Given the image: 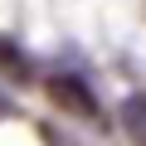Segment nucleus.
<instances>
[{
    "label": "nucleus",
    "mask_w": 146,
    "mask_h": 146,
    "mask_svg": "<svg viewBox=\"0 0 146 146\" xmlns=\"http://www.w3.org/2000/svg\"><path fill=\"white\" fill-rule=\"evenodd\" d=\"M44 93L54 98V107H63V112H73V117H98V98L78 83V78H49L44 83Z\"/></svg>",
    "instance_id": "f257e3e1"
}]
</instances>
